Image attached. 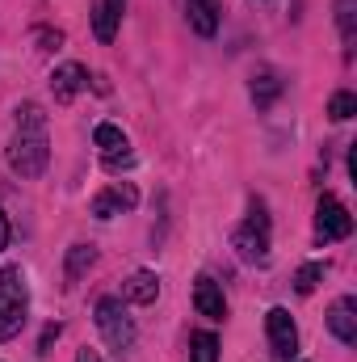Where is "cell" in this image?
Wrapping results in <instances>:
<instances>
[{
  "label": "cell",
  "instance_id": "obj_1",
  "mask_svg": "<svg viewBox=\"0 0 357 362\" xmlns=\"http://www.w3.org/2000/svg\"><path fill=\"white\" fill-rule=\"evenodd\" d=\"M51 165V135H47V114L42 105L25 101L17 105V131L8 144V169L17 177H42Z\"/></svg>",
  "mask_w": 357,
  "mask_h": 362
},
{
  "label": "cell",
  "instance_id": "obj_2",
  "mask_svg": "<svg viewBox=\"0 0 357 362\" xmlns=\"http://www.w3.org/2000/svg\"><path fill=\"white\" fill-rule=\"evenodd\" d=\"M30 316V286L21 266H4L0 270V341H13L25 329Z\"/></svg>",
  "mask_w": 357,
  "mask_h": 362
},
{
  "label": "cell",
  "instance_id": "obj_3",
  "mask_svg": "<svg viewBox=\"0 0 357 362\" xmlns=\"http://www.w3.org/2000/svg\"><path fill=\"white\" fill-rule=\"evenodd\" d=\"M97 329L109 341V350H118V354L135 346V320L126 316V308H122L118 295H101L97 299Z\"/></svg>",
  "mask_w": 357,
  "mask_h": 362
},
{
  "label": "cell",
  "instance_id": "obj_4",
  "mask_svg": "<svg viewBox=\"0 0 357 362\" xmlns=\"http://www.w3.org/2000/svg\"><path fill=\"white\" fill-rule=\"evenodd\" d=\"M231 240H236V249H240L244 262H265L269 257V215L261 202H253V219L244 228H236Z\"/></svg>",
  "mask_w": 357,
  "mask_h": 362
},
{
  "label": "cell",
  "instance_id": "obj_5",
  "mask_svg": "<svg viewBox=\"0 0 357 362\" xmlns=\"http://www.w3.org/2000/svg\"><path fill=\"white\" fill-rule=\"evenodd\" d=\"M349 232H353V215L345 211V202H341V198L324 194V198L315 202V236L328 245V240H345Z\"/></svg>",
  "mask_w": 357,
  "mask_h": 362
},
{
  "label": "cell",
  "instance_id": "obj_6",
  "mask_svg": "<svg viewBox=\"0 0 357 362\" xmlns=\"http://www.w3.org/2000/svg\"><path fill=\"white\" fill-rule=\"evenodd\" d=\"M265 329H269V350H273L277 362H290L298 354V329H294V320H290L286 308H269Z\"/></svg>",
  "mask_w": 357,
  "mask_h": 362
},
{
  "label": "cell",
  "instance_id": "obj_7",
  "mask_svg": "<svg viewBox=\"0 0 357 362\" xmlns=\"http://www.w3.org/2000/svg\"><path fill=\"white\" fill-rule=\"evenodd\" d=\"M92 144L101 148V156H105V169H131V165H135V156H131V144H126V135H122L114 122H101V127L92 131Z\"/></svg>",
  "mask_w": 357,
  "mask_h": 362
},
{
  "label": "cell",
  "instance_id": "obj_8",
  "mask_svg": "<svg viewBox=\"0 0 357 362\" xmlns=\"http://www.w3.org/2000/svg\"><path fill=\"white\" fill-rule=\"evenodd\" d=\"M328 329H332V337L345 341V346L357 341V299L353 295H341V299L328 308Z\"/></svg>",
  "mask_w": 357,
  "mask_h": 362
},
{
  "label": "cell",
  "instance_id": "obj_9",
  "mask_svg": "<svg viewBox=\"0 0 357 362\" xmlns=\"http://www.w3.org/2000/svg\"><path fill=\"white\" fill-rule=\"evenodd\" d=\"M122 13H126V0H92V34H97V42H114V34L122 25Z\"/></svg>",
  "mask_w": 357,
  "mask_h": 362
},
{
  "label": "cell",
  "instance_id": "obj_10",
  "mask_svg": "<svg viewBox=\"0 0 357 362\" xmlns=\"http://www.w3.org/2000/svg\"><path fill=\"white\" fill-rule=\"evenodd\" d=\"M135 202H139L135 185H114V189H101V194L92 198V215H97V219H114L118 211H131Z\"/></svg>",
  "mask_w": 357,
  "mask_h": 362
},
{
  "label": "cell",
  "instance_id": "obj_11",
  "mask_svg": "<svg viewBox=\"0 0 357 362\" xmlns=\"http://www.w3.org/2000/svg\"><path fill=\"white\" fill-rule=\"evenodd\" d=\"M193 308H198L202 316H210V320H223V316H227L223 291H219V282H214L210 274H202V278L193 282Z\"/></svg>",
  "mask_w": 357,
  "mask_h": 362
},
{
  "label": "cell",
  "instance_id": "obj_12",
  "mask_svg": "<svg viewBox=\"0 0 357 362\" xmlns=\"http://www.w3.org/2000/svg\"><path fill=\"white\" fill-rule=\"evenodd\" d=\"M51 89H55V101H72L80 89H89V72L80 64H63V68H55Z\"/></svg>",
  "mask_w": 357,
  "mask_h": 362
},
{
  "label": "cell",
  "instance_id": "obj_13",
  "mask_svg": "<svg viewBox=\"0 0 357 362\" xmlns=\"http://www.w3.org/2000/svg\"><path fill=\"white\" fill-rule=\"evenodd\" d=\"M126 299L131 303H156L160 299V278L152 270H135L126 278Z\"/></svg>",
  "mask_w": 357,
  "mask_h": 362
},
{
  "label": "cell",
  "instance_id": "obj_14",
  "mask_svg": "<svg viewBox=\"0 0 357 362\" xmlns=\"http://www.w3.org/2000/svg\"><path fill=\"white\" fill-rule=\"evenodd\" d=\"M189 25L202 38H210L219 30V0H189Z\"/></svg>",
  "mask_w": 357,
  "mask_h": 362
},
{
  "label": "cell",
  "instance_id": "obj_15",
  "mask_svg": "<svg viewBox=\"0 0 357 362\" xmlns=\"http://www.w3.org/2000/svg\"><path fill=\"white\" fill-rule=\"evenodd\" d=\"M337 25H341L345 51H353V42H357V0H337Z\"/></svg>",
  "mask_w": 357,
  "mask_h": 362
},
{
  "label": "cell",
  "instance_id": "obj_16",
  "mask_svg": "<svg viewBox=\"0 0 357 362\" xmlns=\"http://www.w3.org/2000/svg\"><path fill=\"white\" fill-rule=\"evenodd\" d=\"M282 93V81H277V72H269V68H261L257 76H253V101L257 105H273V97Z\"/></svg>",
  "mask_w": 357,
  "mask_h": 362
},
{
  "label": "cell",
  "instance_id": "obj_17",
  "mask_svg": "<svg viewBox=\"0 0 357 362\" xmlns=\"http://www.w3.org/2000/svg\"><path fill=\"white\" fill-rule=\"evenodd\" d=\"M92 262H97V249H92V245H72V249H68V282H76Z\"/></svg>",
  "mask_w": 357,
  "mask_h": 362
},
{
  "label": "cell",
  "instance_id": "obj_18",
  "mask_svg": "<svg viewBox=\"0 0 357 362\" xmlns=\"http://www.w3.org/2000/svg\"><path fill=\"white\" fill-rule=\"evenodd\" d=\"M320 282H324V262H307V266H298V274H294L298 295H311Z\"/></svg>",
  "mask_w": 357,
  "mask_h": 362
},
{
  "label": "cell",
  "instance_id": "obj_19",
  "mask_svg": "<svg viewBox=\"0 0 357 362\" xmlns=\"http://www.w3.org/2000/svg\"><path fill=\"white\" fill-rule=\"evenodd\" d=\"M193 362H219V337L214 333H193Z\"/></svg>",
  "mask_w": 357,
  "mask_h": 362
},
{
  "label": "cell",
  "instance_id": "obj_20",
  "mask_svg": "<svg viewBox=\"0 0 357 362\" xmlns=\"http://www.w3.org/2000/svg\"><path fill=\"white\" fill-rule=\"evenodd\" d=\"M328 114H332L337 122H345V118H353V114H357V97H353V93H337V97L328 101Z\"/></svg>",
  "mask_w": 357,
  "mask_h": 362
},
{
  "label": "cell",
  "instance_id": "obj_21",
  "mask_svg": "<svg viewBox=\"0 0 357 362\" xmlns=\"http://www.w3.org/2000/svg\"><path fill=\"white\" fill-rule=\"evenodd\" d=\"M55 337H59V325H47V329H42V341H38V350H42V354H51Z\"/></svg>",
  "mask_w": 357,
  "mask_h": 362
},
{
  "label": "cell",
  "instance_id": "obj_22",
  "mask_svg": "<svg viewBox=\"0 0 357 362\" xmlns=\"http://www.w3.org/2000/svg\"><path fill=\"white\" fill-rule=\"evenodd\" d=\"M76 362H101V354H97V350H89V346H85V350L76 354Z\"/></svg>",
  "mask_w": 357,
  "mask_h": 362
},
{
  "label": "cell",
  "instance_id": "obj_23",
  "mask_svg": "<svg viewBox=\"0 0 357 362\" xmlns=\"http://www.w3.org/2000/svg\"><path fill=\"white\" fill-rule=\"evenodd\" d=\"M8 245V219H4V211H0V249Z\"/></svg>",
  "mask_w": 357,
  "mask_h": 362
}]
</instances>
